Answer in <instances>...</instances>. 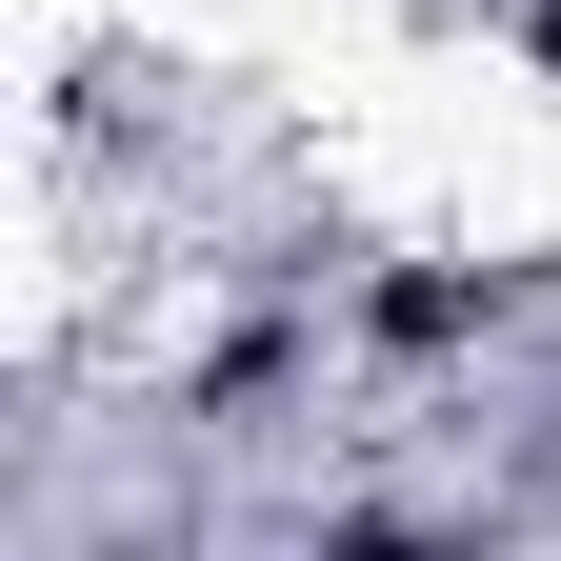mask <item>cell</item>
<instances>
[{
	"label": "cell",
	"mask_w": 561,
	"mask_h": 561,
	"mask_svg": "<svg viewBox=\"0 0 561 561\" xmlns=\"http://www.w3.org/2000/svg\"><path fill=\"white\" fill-rule=\"evenodd\" d=\"M321 561H421V541H401V522H362V541H321Z\"/></svg>",
	"instance_id": "7a4b0ae2"
},
{
	"label": "cell",
	"mask_w": 561,
	"mask_h": 561,
	"mask_svg": "<svg viewBox=\"0 0 561 561\" xmlns=\"http://www.w3.org/2000/svg\"><path fill=\"white\" fill-rule=\"evenodd\" d=\"M541 60H561V0H541Z\"/></svg>",
	"instance_id": "3957f363"
},
{
	"label": "cell",
	"mask_w": 561,
	"mask_h": 561,
	"mask_svg": "<svg viewBox=\"0 0 561 561\" xmlns=\"http://www.w3.org/2000/svg\"><path fill=\"white\" fill-rule=\"evenodd\" d=\"M461 321H502V280H381V341H461Z\"/></svg>",
	"instance_id": "6da1fadb"
}]
</instances>
